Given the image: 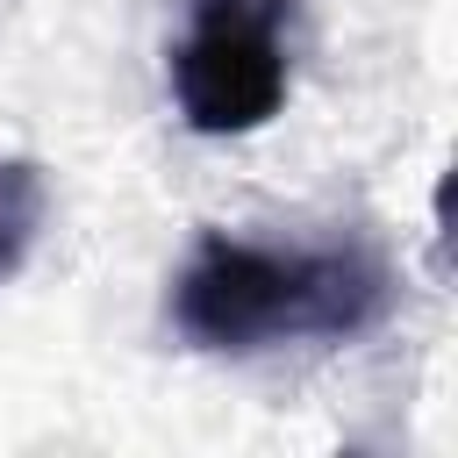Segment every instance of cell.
Instances as JSON below:
<instances>
[{
	"label": "cell",
	"instance_id": "cell-1",
	"mask_svg": "<svg viewBox=\"0 0 458 458\" xmlns=\"http://www.w3.org/2000/svg\"><path fill=\"white\" fill-rule=\"evenodd\" d=\"M394 308V272L365 243H250L208 229L172 279V329L193 351L250 358L272 344H344Z\"/></svg>",
	"mask_w": 458,
	"mask_h": 458
},
{
	"label": "cell",
	"instance_id": "cell-2",
	"mask_svg": "<svg viewBox=\"0 0 458 458\" xmlns=\"http://www.w3.org/2000/svg\"><path fill=\"white\" fill-rule=\"evenodd\" d=\"M293 93V0H186L172 100L193 136H250Z\"/></svg>",
	"mask_w": 458,
	"mask_h": 458
},
{
	"label": "cell",
	"instance_id": "cell-3",
	"mask_svg": "<svg viewBox=\"0 0 458 458\" xmlns=\"http://www.w3.org/2000/svg\"><path fill=\"white\" fill-rule=\"evenodd\" d=\"M43 208H50V193H43L36 157L0 150V279H14V272L29 265L36 229H43Z\"/></svg>",
	"mask_w": 458,
	"mask_h": 458
}]
</instances>
